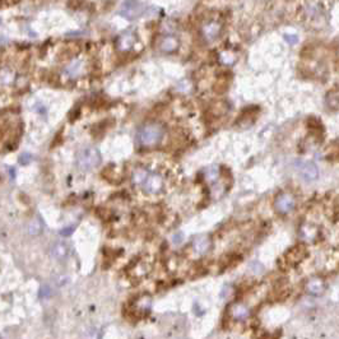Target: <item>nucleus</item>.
Masks as SVG:
<instances>
[{
	"label": "nucleus",
	"mask_w": 339,
	"mask_h": 339,
	"mask_svg": "<svg viewBox=\"0 0 339 339\" xmlns=\"http://www.w3.org/2000/svg\"><path fill=\"white\" fill-rule=\"evenodd\" d=\"M222 29V21L218 18H214V17H210V18H207L206 21L202 22L199 32L202 38H203L207 44H213V42H216L221 37Z\"/></svg>",
	"instance_id": "obj_1"
},
{
	"label": "nucleus",
	"mask_w": 339,
	"mask_h": 339,
	"mask_svg": "<svg viewBox=\"0 0 339 339\" xmlns=\"http://www.w3.org/2000/svg\"><path fill=\"white\" fill-rule=\"evenodd\" d=\"M163 127L159 124H149L146 125L138 134V139L140 144L144 147H153L161 142L162 136H163Z\"/></svg>",
	"instance_id": "obj_2"
},
{
	"label": "nucleus",
	"mask_w": 339,
	"mask_h": 339,
	"mask_svg": "<svg viewBox=\"0 0 339 339\" xmlns=\"http://www.w3.org/2000/svg\"><path fill=\"white\" fill-rule=\"evenodd\" d=\"M100 163H101V153L99 152V149L86 148L79 153L78 165L84 171H88V170L97 167Z\"/></svg>",
	"instance_id": "obj_3"
},
{
	"label": "nucleus",
	"mask_w": 339,
	"mask_h": 339,
	"mask_svg": "<svg viewBox=\"0 0 339 339\" xmlns=\"http://www.w3.org/2000/svg\"><path fill=\"white\" fill-rule=\"evenodd\" d=\"M146 10V5L138 0H128L127 3H124V5L121 6L120 14L124 18L129 19V21H133V19L139 18L143 13Z\"/></svg>",
	"instance_id": "obj_4"
},
{
	"label": "nucleus",
	"mask_w": 339,
	"mask_h": 339,
	"mask_svg": "<svg viewBox=\"0 0 339 339\" xmlns=\"http://www.w3.org/2000/svg\"><path fill=\"white\" fill-rule=\"evenodd\" d=\"M274 207H276V209L279 213L287 214V213H289L295 208V198L288 193L279 194L276 202H274Z\"/></svg>",
	"instance_id": "obj_5"
},
{
	"label": "nucleus",
	"mask_w": 339,
	"mask_h": 339,
	"mask_svg": "<svg viewBox=\"0 0 339 339\" xmlns=\"http://www.w3.org/2000/svg\"><path fill=\"white\" fill-rule=\"evenodd\" d=\"M136 42V36L134 32L129 31L120 35L116 40V49L120 52H128L133 49V46Z\"/></svg>",
	"instance_id": "obj_6"
},
{
	"label": "nucleus",
	"mask_w": 339,
	"mask_h": 339,
	"mask_svg": "<svg viewBox=\"0 0 339 339\" xmlns=\"http://www.w3.org/2000/svg\"><path fill=\"white\" fill-rule=\"evenodd\" d=\"M298 171H300L301 178L305 181H309V183L316 180L317 176H319L317 166L315 163H313V162H304V163H301L300 167H298Z\"/></svg>",
	"instance_id": "obj_7"
},
{
	"label": "nucleus",
	"mask_w": 339,
	"mask_h": 339,
	"mask_svg": "<svg viewBox=\"0 0 339 339\" xmlns=\"http://www.w3.org/2000/svg\"><path fill=\"white\" fill-rule=\"evenodd\" d=\"M158 46H159V50H161L162 52L171 54V52H175V51L178 50L179 46H180V42H179V40L175 37V36L167 35V36H163V37L161 38Z\"/></svg>",
	"instance_id": "obj_8"
},
{
	"label": "nucleus",
	"mask_w": 339,
	"mask_h": 339,
	"mask_svg": "<svg viewBox=\"0 0 339 339\" xmlns=\"http://www.w3.org/2000/svg\"><path fill=\"white\" fill-rule=\"evenodd\" d=\"M306 289H308V292L310 295L320 296L323 295L324 291H325V282L319 278L311 279V281L308 282V285H306Z\"/></svg>",
	"instance_id": "obj_9"
},
{
	"label": "nucleus",
	"mask_w": 339,
	"mask_h": 339,
	"mask_svg": "<svg viewBox=\"0 0 339 339\" xmlns=\"http://www.w3.org/2000/svg\"><path fill=\"white\" fill-rule=\"evenodd\" d=\"M146 190L149 193H158L162 189V179L159 176H151L146 181Z\"/></svg>",
	"instance_id": "obj_10"
},
{
	"label": "nucleus",
	"mask_w": 339,
	"mask_h": 339,
	"mask_svg": "<svg viewBox=\"0 0 339 339\" xmlns=\"http://www.w3.org/2000/svg\"><path fill=\"white\" fill-rule=\"evenodd\" d=\"M247 315H249V311L242 305H235L234 309H232V316L237 320H244L247 317Z\"/></svg>",
	"instance_id": "obj_11"
},
{
	"label": "nucleus",
	"mask_w": 339,
	"mask_h": 339,
	"mask_svg": "<svg viewBox=\"0 0 339 339\" xmlns=\"http://www.w3.org/2000/svg\"><path fill=\"white\" fill-rule=\"evenodd\" d=\"M210 246V242L209 240H207V238H200V240H198L197 242H195V249H197L198 253H206L208 249H209Z\"/></svg>",
	"instance_id": "obj_12"
},
{
	"label": "nucleus",
	"mask_w": 339,
	"mask_h": 339,
	"mask_svg": "<svg viewBox=\"0 0 339 339\" xmlns=\"http://www.w3.org/2000/svg\"><path fill=\"white\" fill-rule=\"evenodd\" d=\"M80 69V61H74L69 65V67L65 68L64 73L67 74L68 77H74L77 74V72H79Z\"/></svg>",
	"instance_id": "obj_13"
},
{
	"label": "nucleus",
	"mask_w": 339,
	"mask_h": 339,
	"mask_svg": "<svg viewBox=\"0 0 339 339\" xmlns=\"http://www.w3.org/2000/svg\"><path fill=\"white\" fill-rule=\"evenodd\" d=\"M41 228H42L41 222H40L38 219H33V221H32V222L28 225V232L31 235H37L41 232Z\"/></svg>",
	"instance_id": "obj_14"
},
{
	"label": "nucleus",
	"mask_w": 339,
	"mask_h": 339,
	"mask_svg": "<svg viewBox=\"0 0 339 339\" xmlns=\"http://www.w3.org/2000/svg\"><path fill=\"white\" fill-rule=\"evenodd\" d=\"M54 254L55 257L56 258H60V259H63V258H65L68 255V247L65 246L64 244H59L55 246L54 249Z\"/></svg>",
	"instance_id": "obj_15"
},
{
	"label": "nucleus",
	"mask_w": 339,
	"mask_h": 339,
	"mask_svg": "<svg viewBox=\"0 0 339 339\" xmlns=\"http://www.w3.org/2000/svg\"><path fill=\"white\" fill-rule=\"evenodd\" d=\"M219 60L222 61L223 64H232L235 60V56L230 51H223V52H221V55H219Z\"/></svg>",
	"instance_id": "obj_16"
},
{
	"label": "nucleus",
	"mask_w": 339,
	"mask_h": 339,
	"mask_svg": "<svg viewBox=\"0 0 339 339\" xmlns=\"http://www.w3.org/2000/svg\"><path fill=\"white\" fill-rule=\"evenodd\" d=\"M29 161H31V156L27 155V153H25V155H22V157L19 158V162H21L22 165H26V163H28Z\"/></svg>",
	"instance_id": "obj_17"
},
{
	"label": "nucleus",
	"mask_w": 339,
	"mask_h": 339,
	"mask_svg": "<svg viewBox=\"0 0 339 339\" xmlns=\"http://www.w3.org/2000/svg\"><path fill=\"white\" fill-rule=\"evenodd\" d=\"M285 38L289 42V44H295V42H297V40H298L297 36H295V35H286Z\"/></svg>",
	"instance_id": "obj_18"
}]
</instances>
